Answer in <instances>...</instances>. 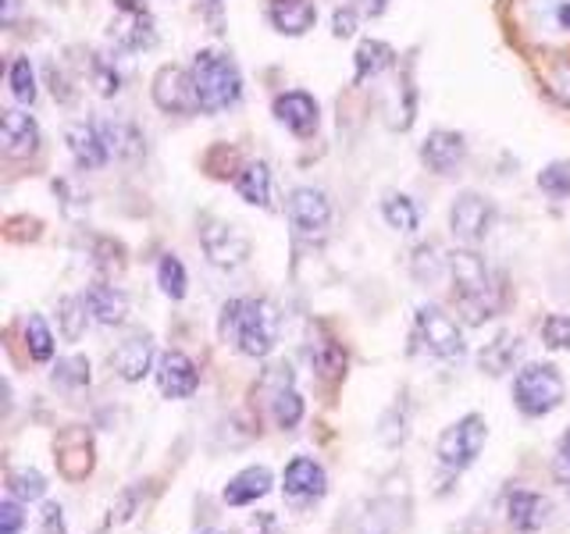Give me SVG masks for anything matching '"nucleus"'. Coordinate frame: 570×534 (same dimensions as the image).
Instances as JSON below:
<instances>
[{
    "instance_id": "obj_1",
    "label": "nucleus",
    "mask_w": 570,
    "mask_h": 534,
    "mask_svg": "<svg viewBox=\"0 0 570 534\" xmlns=\"http://www.w3.org/2000/svg\"><path fill=\"white\" fill-rule=\"evenodd\" d=\"M450 278H453V303L463 317V325H485L507 307V289L485 257L474 246H460L450 254Z\"/></svg>"
},
{
    "instance_id": "obj_2",
    "label": "nucleus",
    "mask_w": 570,
    "mask_h": 534,
    "mask_svg": "<svg viewBox=\"0 0 570 534\" xmlns=\"http://www.w3.org/2000/svg\"><path fill=\"white\" fill-rule=\"evenodd\" d=\"M218 332L236 353L249 356V360H264L278 346L282 314L267 296H236L222 307Z\"/></svg>"
},
{
    "instance_id": "obj_3",
    "label": "nucleus",
    "mask_w": 570,
    "mask_h": 534,
    "mask_svg": "<svg viewBox=\"0 0 570 534\" xmlns=\"http://www.w3.org/2000/svg\"><path fill=\"white\" fill-rule=\"evenodd\" d=\"M189 76H193V93H196L200 115H225L232 107H239L243 89H246L243 71L225 50H214V47L196 50L189 61Z\"/></svg>"
},
{
    "instance_id": "obj_4",
    "label": "nucleus",
    "mask_w": 570,
    "mask_h": 534,
    "mask_svg": "<svg viewBox=\"0 0 570 534\" xmlns=\"http://www.w3.org/2000/svg\"><path fill=\"white\" fill-rule=\"evenodd\" d=\"M567 399V382L557 364H524L513 374V406L524 417H549Z\"/></svg>"
},
{
    "instance_id": "obj_5",
    "label": "nucleus",
    "mask_w": 570,
    "mask_h": 534,
    "mask_svg": "<svg viewBox=\"0 0 570 534\" xmlns=\"http://www.w3.org/2000/svg\"><path fill=\"white\" fill-rule=\"evenodd\" d=\"M196 239H200L204 257L218 271H239L254 257V246H249L243 231L225 218H214V214H200L196 218Z\"/></svg>"
},
{
    "instance_id": "obj_6",
    "label": "nucleus",
    "mask_w": 570,
    "mask_h": 534,
    "mask_svg": "<svg viewBox=\"0 0 570 534\" xmlns=\"http://www.w3.org/2000/svg\"><path fill=\"white\" fill-rule=\"evenodd\" d=\"M414 338L421 343V349L435 360H460L468 353V343H463V328L456 325L453 314H445L439 303H424L414 314Z\"/></svg>"
},
{
    "instance_id": "obj_7",
    "label": "nucleus",
    "mask_w": 570,
    "mask_h": 534,
    "mask_svg": "<svg viewBox=\"0 0 570 534\" xmlns=\"http://www.w3.org/2000/svg\"><path fill=\"white\" fill-rule=\"evenodd\" d=\"M485 442H489V424L481 414H463L456 424H450L445 432L439 435L435 442V456L442 467H450V471H468L478 463L481 449H485Z\"/></svg>"
},
{
    "instance_id": "obj_8",
    "label": "nucleus",
    "mask_w": 570,
    "mask_h": 534,
    "mask_svg": "<svg viewBox=\"0 0 570 534\" xmlns=\"http://www.w3.org/2000/svg\"><path fill=\"white\" fill-rule=\"evenodd\" d=\"M53 463H58V474L68 485H82V481L94 474L97 467V442L94 432L82 424H68L53 435Z\"/></svg>"
},
{
    "instance_id": "obj_9",
    "label": "nucleus",
    "mask_w": 570,
    "mask_h": 534,
    "mask_svg": "<svg viewBox=\"0 0 570 534\" xmlns=\"http://www.w3.org/2000/svg\"><path fill=\"white\" fill-rule=\"evenodd\" d=\"M285 214H289V225L303 243H321L332 228V200L317 186H296L285 200Z\"/></svg>"
},
{
    "instance_id": "obj_10",
    "label": "nucleus",
    "mask_w": 570,
    "mask_h": 534,
    "mask_svg": "<svg viewBox=\"0 0 570 534\" xmlns=\"http://www.w3.org/2000/svg\"><path fill=\"white\" fill-rule=\"evenodd\" d=\"M499 210L489 196L481 192H460L450 204V231L463 243V246H478L492 236Z\"/></svg>"
},
{
    "instance_id": "obj_11",
    "label": "nucleus",
    "mask_w": 570,
    "mask_h": 534,
    "mask_svg": "<svg viewBox=\"0 0 570 534\" xmlns=\"http://www.w3.org/2000/svg\"><path fill=\"white\" fill-rule=\"evenodd\" d=\"M150 97H154L157 111L168 118H189L200 111V107H196V93H193V76L183 65H160L154 76V86H150Z\"/></svg>"
},
{
    "instance_id": "obj_12",
    "label": "nucleus",
    "mask_w": 570,
    "mask_h": 534,
    "mask_svg": "<svg viewBox=\"0 0 570 534\" xmlns=\"http://www.w3.org/2000/svg\"><path fill=\"white\" fill-rule=\"evenodd\" d=\"M272 115L296 139H314L321 129V103L307 89H282V93H275Z\"/></svg>"
},
{
    "instance_id": "obj_13",
    "label": "nucleus",
    "mask_w": 570,
    "mask_h": 534,
    "mask_svg": "<svg viewBox=\"0 0 570 534\" xmlns=\"http://www.w3.org/2000/svg\"><path fill=\"white\" fill-rule=\"evenodd\" d=\"M111 4L121 14L118 22H111V40L121 50H150L157 43V22L150 8L142 0H111Z\"/></svg>"
},
{
    "instance_id": "obj_14",
    "label": "nucleus",
    "mask_w": 570,
    "mask_h": 534,
    "mask_svg": "<svg viewBox=\"0 0 570 534\" xmlns=\"http://www.w3.org/2000/svg\"><path fill=\"white\" fill-rule=\"evenodd\" d=\"M282 492L296 506H311L328 492V474L314 456H293L282 471Z\"/></svg>"
},
{
    "instance_id": "obj_15",
    "label": "nucleus",
    "mask_w": 570,
    "mask_h": 534,
    "mask_svg": "<svg viewBox=\"0 0 570 534\" xmlns=\"http://www.w3.org/2000/svg\"><path fill=\"white\" fill-rule=\"evenodd\" d=\"M157 388L165 399H189L200 388V367H196L183 349H165L157 356Z\"/></svg>"
},
{
    "instance_id": "obj_16",
    "label": "nucleus",
    "mask_w": 570,
    "mask_h": 534,
    "mask_svg": "<svg viewBox=\"0 0 570 534\" xmlns=\"http://www.w3.org/2000/svg\"><path fill=\"white\" fill-rule=\"evenodd\" d=\"M65 142H68L71 160H76V168H82V171H100L107 160L115 157L100 121H76V125H68Z\"/></svg>"
},
{
    "instance_id": "obj_17",
    "label": "nucleus",
    "mask_w": 570,
    "mask_h": 534,
    "mask_svg": "<svg viewBox=\"0 0 570 534\" xmlns=\"http://www.w3.org/2000/svg\"><path fill=\"white\" fill-rule=\"evenodd\" d=\"M111 367L118 370V378L121 382H142L147 374L157 367L154 364V335L150 332H142V328H132L129 335L121 338V343L111 349Z\"/></svg>"
},
{
    "instance_id": "obj_18",
    "label": "nucleus",
    "mask_w": 570,
    "mask_h": 534,
    "mask_svg": "<svg viewBox=\"0 0 570 534\" xmlns=\"http://www.w3.org/2000/svg\"><path fill=\"white\" fill-rule=\"evenodd\" d=\"M421 165L432 175H453L468 160V139L456 129H432L421 142Z\"/></svg>"
},
{
    "instance_id": "obj_19",
    "label": "nucleus",
    "mask_w": 570,
    "mask_h": 534,
    "mask_svg": "<svg viewBox=\"0 0 570 534\" xmlns=\"http://www.w3.org/2000/svg\"><path fill=\"white\" fill-rule=\"evenodd\" d=\"M303 353H307V364H311V370L317 374L321 382H325L328 388L332 385H338L346 378V349H343V343H338L335 335H328L325 328H311V335H307V346H303Z\"/></svg>"
},
{
    "instance_id": "obj_20",
    "label": "nucleus",
    "mask_w": 570,
    "mask_h": 534,
    "mask_svg": "<svg viewBox=\"0 0 570 534\" xmlns=\"http://www.w3.org/2000/svg\"><path fill=\"white\" fill-rule=\"evenodd\" d=\"M0 147L11 160H32L43 150L40 121L26 111H4V118H0Z\"/></svg>"
},
{
    "instance_id": "obj_21",
    "label": "nucleus",
    "mask_w": 570,
    "mask_h": 534,
    "mask_svg": "<svg viewBox=\"0 0 570 534\" xmlns=\"http://www.w3.org/2000/svg\"><path fill=\"white\" fill-rule=\"evenodd\" d=\"M264 14H267V22H272V29L278 36H293V40L307 36L317 26V4H314V0H267Z\"/></svg>"
},
{
    "instance_id": "obj_22",
    "label": "nucleus",
    "mask_w": 570,
    "mask_h": 534,
    "mask_svg": "<svg viewBox=\"0 0 570 534\" xmlns=\"http://www.w3.org/2000/svg\"><path fill=\"white\" fill-rule=\"evenodd\" d=\"M82 299H86L89 317H94L97 325L115 328V325H125V317H129V299H125V293L118 289V285L104 281V278L89 281V285H86V293H82Z\"/></svg>"
},
{
    "instance_id": "obj_23",
    "label": "nucleus",
    "mask_w": 570,
    "mask_h": 534,
    "mask_svg": "<svg viewBox=\"0 0 570 534\" xmlns=\"http://www.w3.org/2000/svg\"><path fill=\"white\" fill-rule=\"evenodd\" d=\"M232 186L243 196V204L249 207H272V189H275V178H272V168H267V160H243V168L232 178Z\"/></svg>"
},
{
    "instance_id": "obj_24",
    "label": "nucleus",
    "mask_w": 570,
    "mask_h": 534,
    "mask_svg": "<svg viewBox=\"0 0 570 534\" xmlns=\"http://www.w3.org/2000/svg\"><path fill=\"white\" fill-rule=\"evenodd\" d=\"M507 516H510V524L517 531H524V534H534L546 521H549V498L539 495V492H524V488H517L507 495Z\"/></svg>"
},
{
    "instance_id": "obj_25",
    "label": "nucleus",
    "mask_w": 570,
    "mask_h": 534,
    "mask_svg": "<svg viewBox=\"0 0 570 534\" xmlns=\"http://www.w3.org/2000/svg\"><path fill=\"white\" fill-rule=\"evenodd\" d=\"M521 353H524V343H521V335H513V332H499L492 343L481 346L478 353V367L492 374V378H499V374H507L513 370V364L521 360Z\"/></svg>"
},
{
    "instance_id": "obj_26",
    "label": "nucleus",
    "mask_w": 570,
    "mask_h": 534,
    "mask_svg": "<svg viewBox=\"0 0 570 534\" xmlns=\"http://www.w3.org/2000/svg\"><path fill=\"white\" fill-rule=\"evenodd\" d=\"M272 485H275V477L267 467H243L225 485V503L228 506H254L257 498H264L267 492H272Z\"/></svg>"
},
{
    "instance_id": "obj_27",
    "label": "nucleus",
    "mask_w": 570,
    "mask_h": 534,
    "mask_svg": "<svg viewBox=\"0 0 570 534\" xmlns=\"http://www.w3.org/2000/svg\"><path fill=\"white\" fill-rule=\"evenodd\" d=\"M400 53L392 50L385 40H361V47H356L353 53V82L361 86L367 79H379L382 71H389L392 65H396Z\"/></svg>"
},
{
    "instance_id": "obj_28",
    "label": "nucleus",
    "mask_w": 570,
    "mask_h": 534,
    "mask_svg": "<svg viewBox=\"0 0 570 534\" xmlns=\"http://www.w3.org/2000/svg\"><path fill=\"white\" fill-rule=\"evenodd\" d=\"M382 218H385L389 228L403 231V236H414V231L421 228V207H417V200L410 192L389 189L382 196Z\"/></svg>"
},
{
    "instance_id": "obj_29",
    "label": "nucleus",
    "mask_w": 570,
    "mask_h": 534,
    "mask_svg": "<svg viewBox=\"0 0 570 534\" xmlns=\"http://www.w3.org/2000/svg\"><path fill=\"white\" fill-rule=\"evenodd\" d=\"M303 417H307V403H303L296 382L272 392V421H275L278 432H296V427L303 424Z\"/></svg>"
},
{
    "instance_id": "obj_30",
    "label": "nucleus",
    "mask_w": 570,
    "mask_h": 534,
    "mask_svg": "<svg viewBox=\"0 0 570 534\" xmlns=\"http://www.w3.org/2000/svg\"><path fill=\"white\" fill-rule=\"evenodd\" d=\"M89 264H94L104 278H115L125 271V264H129V249L111 236H94V243H89Z\"/></svg>"
},
{
    "instance_id": "obj_31",
    "label": "nucleus",
    "mask_w": 570,
    "mask_h": 534,
    "mask_svg": "<svg viewBox=\"0 0 570 534\" xmlns=\"http://www.w3.org/2000/svg\"><path fill=\"white\" fill-rule=\"evenodd\" d=\"M58 332L65 343H79L89 328V310H86V299L82 296H61L58 299Z\"/></svg>"
},
{
    "instance_id": "obj_32",
    "label": "nucleus",
    "mask_w": 570,
    "mask_h": 534,
    "mask_svg": "<svg viewBox=\"0 0 570 534\" xmlns=\"http://www.w3.org/2000/svg\"><path fill=\"white\" fill-rule=\"evenodd\" d=\"M104 125V136H107V142H111V154L115 157H121V160H136V157H142V132L136 129L132 121H100Z\"/></svg>"
},
{
    "instance_id": "obj_33",
    "label": "nucleus",
    "mask_w": 570,
    "mask_h": 534,
    "mask_svg": "<svg viewBox=\"0 0 570 534\" xmlns=\"http://www.w3.org/2000/svg\"><path fill=\"white\" fill-rule=\"evenodd\" d=\"M22 335H26V353H29L32 364H50L53 360V349H58V343H53V332H50V325L40 314L26 317Z\"/></svg>"
},
{
    "instance_id": "obj_34",
    "label": "nucleus",
    "mask_w": 570,
    "mask_h": 534,
    "mask_svg": "<svg viewBox=\"0 0 570 534\" xmlns=\"http://www.w3.org/2000/svg\"><path fill=\"white\" fill-rule=\"evenodd\" d=\"M442 271H450V257H442L439 243H417L414 254H410V275L417 281H435Z\"/></svg>"
},
{
    "instance_id": "obj_35",
    "label": "nucleus",
    "mask_w": 570,
    "mask_h": 534,
    "mask_svg": "<svg viewBox=\"0 0 570 534\" xmlns=\"http://www.w3.org/2000/svg\"><path fill=\"white\" fill-rule=\"evenodd\" d=\"M8 495L18 498V503H40L47 495V477L36 467H14L8 471Z\"/></svg>"
},
{
    "instance_id": "obj_36",
    "label": "nucleus",
    "mask_w": 570,
    "mask_h": 534,
    "mask_svg": "<svg viewBox=\"0 0 570 534\" xmlns=\"http://www.w3.org/2000/svg\"><path fill=\"white\" fill-rule=\"evenodd\" d=\"M157 285H160V293H165L168 299H186L189 293V275H186V264L178 260L175 254H165L157 260Z\"/></svg>"
},
{
    "instance_id": "obj_37",
    "label": "nucleus",
    "mask_w": 570,
    "mask_h": 534,
    "mask_svg": "<svg viewBox=\"0 0 570 534\" xmlns=\"http://www.w3.org/2000/svg\"><path fill=\"white\" fill-rule=\"evenodd\" d=\"M8 86H11V97L18 100V103H26V107H32L36 103V68H32V61L29 58H14L11 61V68H8Z\"/></svg>"
},
{
    "instance_id": "obj_38",
    "label": "nucleus",
    "mask_w": 570,
    "mask_h": 534,
    "mask_svg": "<svg viewBox=\"0 0 570 534\" xmlns=\"http://www.w3.org/2000/svg\"><path fill=\"white\" fill-rule=\"evenodd\" d=\"M89 360L79 353H71V356H61L58 364H53V385H61V388H86L89 385Z\"/></svg>"
},
{
    "instance_id": "obj_39",
    "label": "nucleus",
    "mask_w": 570,
    "mask_h": 534,
    "mask_svg": "<svg viewBox=\"0 0 570 534\" xmlns=\"http://www.w3.org/2000/svg\"><path fill=\"white\" fill-rule=\"evenodd\" d=\"M539 189L552 200H570V160H552L539 171Z\"/></svg>"
},
{
    "instance_id": "obj_40",
    "label": "nucleus",
    "mask_w": 570,
    "mask_h": 534,
    "mask_svg": "<svg viewBox=\"0 0 570 534\" xmlns=\"http://www.w3.org/2000/svg\"><path fill=\"white\" fill-rule=\"evenodd\" d=\"M89 76H94V86L100 89V97H118L121 93V71L115 68V61L100 58L94 53V61H89Z\"/></svg>"
},
{
    "instance_id": "obj_41",
    "label": "nucleus",
    "mask_w": 570,
    "mask_h": 534,
    "mask_svg": "<svg viewBox=\"0 0 570 534\" xmlns=\"http://www.w3.org/2000/svg\"><path fill=\"white\" fill-rule=\"evenodd\" d=\"M534 11L549 26V32L570 36V0H534Z\"/></svg>"
},
{
    "instance_id": "obj_42",
    "label": "nucleus",
    "mask_w": 570,
    "mask_h": 534,
    "mask_svg": "<svg viewBox=\"0 0 570 534\" xmlns=\"http://www.w3.org/2000/svg\"><path fill=\"white\" fill-rule=\"evenodd\" d=\"M542 343L549 349L570 353V314H549L542 320Z\"/></svg>"
},
{
    "instance_id": "obj_43",
    "label": "nucleus",
    "mask_w": 570,
    "mask_h": 534,
    "mask_svg": "<svg viewBox=\"0 0 570 534\" xmlns=\"http://www.w3.org/2000/svg\"><path fill=\"white\" fill-rule=\"evenodd\" d=\"M400 129H410L417 118V86H414V58L403 61V100H400Z\"/></svg>"
},
{
    "instance_id": "obj_44",
    "label": "nucleus",
    "mask_w": 570,
    "mask_h": 534,
    "mask_svg": "<svg viewBox=\"0 0 570 534\" xmlns=\"http://www.w3.org/2000/svg\"><path fill=\"white\" fill-rule=\"evenodd\" d=\"M43 79H47V86H50V93H53V100L58 103H76V86H71V79H68V71L61 68V65H53V61H47L43 65Z\"/></svg>"
},
{
    "instance_id": "obj_45",
    "label": "nucleus",
    "mask_w": 570,
    "mask_h": 534,
    "mask_svg": "<svg viewBox=\"0 0 570 534\" xmlns=\"http://www.w3.org/2000/svg\"><path fill=\"white\" fill-rule=\"evenodd\" d=\"M26 503H18V498H4L0 503V534H22V527H26V510H22Z\"/></svg>"
},
{
    "instance_id": "obj_46",
    "label": "nucleus",
    "mask_w": 570,
    "mask_h": 534,
    "mask_svg": "<svg viewBox=\"0 0 570 534\" xmlns=\"http://www.w3.org/2000/svg\"><path fill=\"white\" fill-rule=\"evenodd\" d=\"M139 498H142V485H129L118 498H115V506H111V521L107 524H125L129 516L139 510Z\"/></svg>"
},
{
    "instance_id": "obj_47",
    "label": "nucleus",
    "mask_w": 570,
    "mask_h": 534,
    "mask_svg": "<svg viewBox=\"0 0 570 534\" xmlns=\"http://www.w3.org/2000/svg\"><path fill=\"white\" fill-rule=\"evenodd\" d=\"M40 534H68L65 531V510H61V503H43V510H40Z\"/></svg>"
},
{
    "instance_id": "obj_48",
    "label": "nucleus",
    "mask_w": 570,
    "mask_h": 534,
    "mask_svg": "<svg viewBox=\"0 0 570 534\" xmlns=\"http://www.w3.org/2000/svg\"><path fill=\"white\" fill-rule=\"evenodd\" d=\"M356 32V8H335L332 14V36L335 40H350V36Z\"/></svg>"
},
{
    "instance_id": "obj_49",
    "label": "nucleus",
    "mask_w": 570,
    "mask_h": 534,
    "mask_svg": "<svg viewBox=\"0 0 570 534\" xmlns=\"http://www.w3.org/2000/svg\"><path fill=\"white\" fill-rule=\"evenodd\" d=\"M552 471H557V481L560 485L570 488V427L560 435V445H557V463H552Z\"/></svg>"
},
{
    "instance_id": "obj_50",
    "label": "nucleus",
    "mask_w": 570,
    "mask_h": 534,
    "mask_svg": "<svg viewBox=\"0 0 570 534\" xmlns=\"http://www.w3.org/2000/svg\"><path fill=\"white\" fill-rule=\"evenodd\" d=\"M18 8H22V0H4V26H11V22H14Z\"/></svg>"
},
{
    "instance_id": "obj_51",
    "label": "nucleus",
    "mask_w": 570,
    "mask_h": 534,
    "mask_svg": "<svg viewBox=\"0 0 570 534\" xmlns=\"http://www.w3.org/2000/svg\"><path fill=\"white\" fill-rule=\"evenodd\" d=\"M557 89H560V97L570 103V71H563V76L557 79Z\"/></svg>"
},
{
    "instance_id": "obj_52",
    "label": "nucleus",
    "mask_w": 570,
    "mask_h": 534,
    "mask_svg": "<svg viewBox=\"0 0 570 534\" xmlns=\"http://www.w3.org/2000/svg\"><path fill=\"white\" fill-rule=\"evenodd\" d=\"M385 8H389V0H367V11H371V18L385 14Z\"/></svg>"
},
{
    "instance_id": "obj_53",
    "label": "nucleus",
    "mask_w": 570,
    "mask_h": 534,
    "mask_svg": "<svg viewBox=\"0 0 570 534\" xmlns=\"http://www.w3.org/2000/svg\"><path fill=\"white\" fill-rule=\"evenodd\" d=\"M204 534H222V531H204Z\"/></svg>"
}]
</instances>
